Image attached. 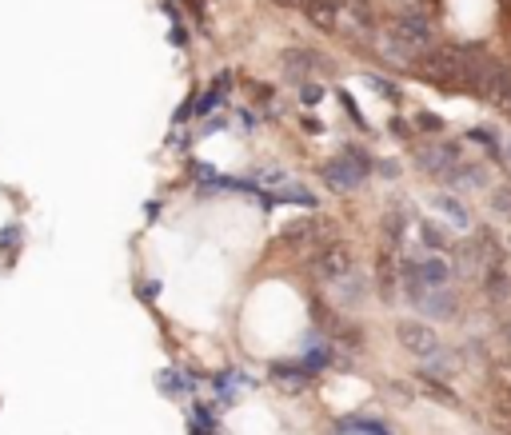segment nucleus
<instances>
[{
  "instance_id": "nucleus-1",
  "label": "nucleus",
  "mask_w": 511,
  "mask_h": 435,
  "mask_svg": "<svg viewBox=\"0 0 511 435\" xmlns=\"http://www.w3.org/2000/svg\"><path fill=\"white\" fill-rule=\"evenodd\" d=\"M376 172V156L368 152V148H360V144H348L336 160L324 164V188H331V192H356L368 176Z\"/></svg>"
},
{
  "instance_id": "nucleus-2",
  "label": "nucleus",
  "mask_w": 511,
  "mask_h": 435,
  "mask_svg": "<svg viewBox=\"0 0 511 435\" xmlns=\"http://www.w3.org/2000/svg\"><path fill=\"white\" fill-rule=\"evenodd\" d=\"M396 340H400V347L408 355H415V360H435V355H443V344H440V335H435V327L420 324V320H400V324H396Z\"/></svg>"
},
{
  "instance_id": "nucleus-3",
  "label": "nucleus",
  "mask_w": 511,
  "mask_h": 435,
  "mask_svg": "<svg viewBox=\"0 0 511 435\" xmlns=\"http://www.w3.org/2000/svg\"><path fill=\"white\" fill-rule=\"evenodd\" d=\"M311 268H316V276H320V280L340 283L344 276L356 272V260H351L348 248H324V252L316 256V260H311Z\"/></svg>"
},
{
  "instance_id": "nucleus-4",
  "label": "nucleus",
  "mask_w": 511,
  "mask_h": 435,
  "mask_svg": "<svg viewBox=\"0 0 511 435\" xmlns=\"http://www.w3.org/2000/svg\"><path fill=\"white\" fill-rule=\"evenodd\" d=\"M391 32H396L403 44H411L415 52H423V48L431 44V24H428V16H423V12H408V16H400Z\"/></svg>"
},
{
  "instance_id": "nucleus-5",
  "label": "nucleus",
  "mask_w": 511,
  "mask_h": 435,
  "mask_svg": "<svg viewBox=\"0 0 511 435\" xmlns=\"http://www.w3.org/2000/svg\"><path fill=\"white\" fill-rule=\"evenodd\" d=\"M304 16L320 32H344V9H336L328 0H304Z\"/></svg>"
},
{
  "instance_id": "nucleus-6",
  "label": "nucleus",
  "mask_w": 511,
  "mask_h": 435,
  "mask_svg": "<svg viewBox=\"0 0 511 435\" xmlns=\"http://www.w3.org/2000/svg\"><path fill=\"white\" fill-rule=\"evenodd\" d=\"M320 61H324L320 52H308V48L300 52V48H291V52H284V72H288L296 84H304L311 72H320Z\"/></svg>"
},
{
  "instance_id": "nucleus-7",
  "label": "nucleus",
  "mask_w": 511,
  "mask_h": 435,
  "mask_svg": "<svg viewBox=\"0 0 511 435\" xmlns=\"http://www.w3.org/2000/svg\"><path fill=\"white\" fill-rule=\"evenodd\" d=\"M268 375L276 379V384H291V387H300V384H311V367L304 364V360H276V364L268 367Z\"/></svg>"
},
{
  "instance_id": "nucleus-8",
  "label": "nucleus",
  "mask_w": 511,
  "mask_h": 435,
  "mask_svg": "<svg viewBox=\"0 0 511 435\" xmlns=\"http://www.w3.org/2000/svg\"><path fill=\"white\" fill-rule=\"evenodd\" d=\"M431 208H435V212H443L451 224H455V228H471V212H468V204H460L455 196L435 192V196H431Z\"/></svg>"
},
{
  "instance_id": "nucleus-9",
  "label": "nucleus",
  "mask_w": 511,
  "mask_h": 435,
  "mask_svg": "<svg viewBox=\"0 0 511 435\" xmlns=\"http://www.w3.org/2000/svg\"><path fill=\"white\" fill-rule=\"evenodd\" d=\"M415 236H420L423 252H435V256H440V252H448V248H451V236L443 232L435 220H420V224H415Z\"/></svg>"
},
{
  "instance_id": "nucleus-10",
  "label": "nucleus",
  "mask_w": 511,
  "mask_h": 435,
  "mask_svg": "<svg viewBox=\"0 0 511 435\" xmlns=\"http://www.w3.org/2000/svg\"><path fill=\"white\" fill-rule=\"evenodd\" d=\"M228 84H232L228 76H220V80L212 84V88L204 92L200 100L192 104V112H196V116H200V120H204V116H208V112H216V108H220V104H224V96H228Z\"/></svg>"
},
{
  "instance_id": "nucleus-11",
  "label": "nucleus",
  "mask_w": 511,
  "mask_h": 435,
  "mask_svg": "<svg viewBox=\"0 0 511 435\" xmlns=\"http://www.w3.org/2000/svg\"><path fill=\"white\" fill-rule=\"evenodd\" d=\"M196 387V379H188L184 372H176V367H168V372H160V392L168 395V399H184V395Z\"/></svg>"
},
{
  "instance_id": "nucleus-12",
  "label": "nucleus",
  "mask_w": 511,
  "mask_h": 435,
  "mask_svg": "<svg viewBox=\"0 0 511 435\" xmlns=\"http://www.w3.org/2000/svg\"><path fill=\"white\" fill-rule=\"evenodd\" d=\"M336 431H340V435H391L380 419H368V415H348Z\"/></svg>"
},
{
  "instance_id": "nucleus-13",
  "label": "nucleus",
  "mask_w": 511,
  "mask_h": 435,
  "mask_svg": "<svg viewBox=\"0 0 511 435\" xmlns=\"http://www.w3.org/2000/svg\"><path fill=\"white\" fill-rule=\"evenodd\" d=\"M336 292H340L344 304H360L363 295H368V283H363V276L351 272V276H344V280L336 283Z\"/></svg>"
},
{
  "instance_id": "nucleus-14",
  "label": "nucleus",
  "mask_w": 511,
  "mask_h": 435,
  "mask_svg": "<svg viewBox=\"0 0 511 435\" xmlns=\"http://www.w3.org/2000/svg\"><path fill=\"white\" fill-rule=\"evenodd\" d=\"M468 140L483 144V148H487V156H495V160L503 156V144H500V136H495L491 128H471V132H468Z\"/></svg>"
},
{
  "instance_id": "nucleus-15",
  "label": "nucleus",
  "mask_w": 511,
  "mask_h": 435,
  "mask_svg": "<svg viewBox=\"0 0 511 435\" xmlns=\"http://www.w3.org/2000/svg\"><path fill=\"white\" fill-rule=\"evenodd\" d=\"M491 208L500 216H511V184H500V188L491 192Z\"/></svg>"
},
{
  "instance_id": "nucleus-16",
  "label": "nucleus",
  "mask_w": 511,
  "mask_h": 435,
  "mask_svg": "<svg viewBox=\"0 0 511 435\" xmlns=\"http://www.w3.org/2000/svg\"><path fill=\"white\" fill-rule=\"evenodd\" d=\"M368 84H371V88H380L383 100H400V88H396L391 80H383V76H368Z\"/></svg>"
},
{
  "instance_id": "nucleus-17",
  "label": "nucleus",
  "mask_w": 511,
  "mask_h": 435,
  "mask_svg": "<svg viewBox=\"0 0 511 435\" xmlns=\"http://www.w3.org/2000/svg\"><path fill=\"white\" fill-rule=\"evenodd\" d=\"M415 120H420V132H435V136L443 132V116H435V112H420Z\"/></svg>"
},
{
  "instance_id": "nucleus-18",
  "label": "nucleus",
  "mask_w": 511,
  "mask_h": 435,
  "mask_svg": "<svg viewBox=\"0 0 511 435\" xmlns=\"http://www.w3.org/2000/svg\"><path fill=\"white\" fill-rule=\"evenodd\" d=\"M324 100V88L320 84H311V80H304L300 84V104H320Z\"/></svg>"
},
{
  "instance_id": "nucleus-19",
  "label": "nucleus",
  "mask_w": 511,
  "mask_h": 435,
  "mask_svg": "<svg viewBox=\"0 0 511 435\" xmlns=\"http://www.w3.org/2000/svg\"><path fill=\"white\" fill-rule=\"evenodd\" d=\"M376 172L388 176V180H396V176H400V164L396 160H376Z\"/></svg>"
},
{
  "instance_id": "nucleus-20",
  "label": "nucleus",
  "mask_w": 511,
  "mask_h": 435,
  "mask_svg": "<svg viewBox=\"0 0 511 435\" xmlns=\"http://www.w3.org/2000/svg\"><path fill=\"white\" fill-rule=\"evenodd\" d=\"M391 132H396V136H411L408 120H400V116H396V120H391Z\"/></svg>"
},
{
  "instance_id": "nucleus-21",
  "label": "nucleus",
  "mask_w": 511,
  "mask_h": 435,
  "mask_svg": "<svg viewBox=\"0 0 511 435\" xmlns=\"http://www.w3.org/2000/svg\"><path fill=\"white\" fill-rule=\"evenodd\" d=\"M304 128H308L311 136H320V132H324V124H320V120H304Z\"/></svg>"
},
{
  "instance_id": "nucleus-22",
  "label": "nucleus",
  "mask_w": 511,
  "mask_h": 435,
  "mask_svg": "<svg viewBox=\"0 0 511 435\" xmlns=\"http://www.w3.org/2000/svg\"><path fill=\"white\" fill-rule=\"evenodd\" d=\"M507 152H511V140H507Z\"/></svg>"
}]
</instances>
